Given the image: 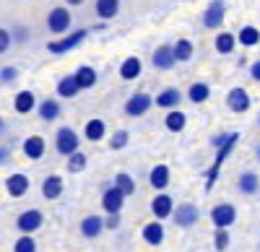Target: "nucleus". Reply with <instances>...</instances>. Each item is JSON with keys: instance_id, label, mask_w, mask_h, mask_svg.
<instances>
[{"instance_id": "f257e3e1", "label": "nucleus", "mask_w": 260, "mask_h": 252, "mask_svg": "<svg viewBox=\"0 0 260 252\" xmlns=\"http://www.w3.org/2000/svg\"><path fill=\"white\" fill-rule=\"evenodd\" d=\"M237 140H240V133H229V135H226V140H224V146H219V149H216L213 166H211V169L206 172V190H211V187H213V182L219 179V169H221V164L229 159V154L234 151Z\"/></svg>"}, {"instance_id": "f03ea898", "label": "nucleus", "mask_w": 260, "mask_h": 252, "mask_svg": "<svg viewBox=\"0 0 260 252\" xmlns=\"http://www.w3.org/2000/svg\"><path fill=\"white\" fill-rule=\"evenodd\" d=\"M42 224H45V213L37 211V208H29V211L18 213L16 219V229L21 234H34L37 229H42Z\"/></svg>"}, {"instance_id": "7ed1b4c3", "label": "nucleus", "mask_w": 260, "mask_h": 252, "mask_svg": "<svg viewBox=\"0 0 260 252\" xmlns=\"http://www.w3.org/2000/svg\"><path fill=\"white\" fill-rule=\"evenodd\" d=\"M55 149L60 156H71L78 151V135L73 128H60L57 135H55Z\"/></svg>"}, {"instance_id": "20e7f679", "label": "nucleus", "mask_w": 260, "mask_h": 252, "mask_svg": "<svg viewBox=\"0 0 260 252\" xmlns=\"http://www.w3.org/2000/svg\"><path fill=\"white\" fill-rule=\"evenodd\" d=\"M71 24H73V16H71V11L68 8H52L50 11V16H47V29L52 31V34H65L71 29Z\"/></svg>"}, {"instance_id": "39448f33", "label": "nucleus", "mask_w": 260, "mask_h": 252, "mask_svg": "<svg viewBox=\"0 0 260 252\" xmlns=\"http://www.w3.org/2000/svg\"><path fill=\"white\" fill-rule=\"evenodd\" d=\"M211 221L216 229H226L237 221V208L232 203H219V205H213L211 208Z\"/></svg>"}, {"instance_id": "423d86ee", "label": "nucleus", "mask_w": 260, "mask_h": 252, "mask_svg": "<svg viewBox=\"0 0 260 252\" xmlns=\"http://www.w3.org/2000/svg\"><path fill=\"white\" fill-rule=\"evenodd\" d=\"M122 200H125V195H122V190H120L115 182L104 187V193H102V208H104L107 213H120L122 211Z\"/></svg>"}, {"instance_id": "0eeeda50", "label": "nucleus", "mask_w": 260, "mask_h": 252, "mask_svg": "<svg viewBox=\"0 0 260 252\" xmlns=\"http://www.w3.org/2000/svg\"><path fill=\"white\" fill-rule=\"evenodd\" d=\"M89 37V31L86 29H81V31H73V34H68L65 39H60V42H50L47 45V50L52 52V55H62V52H68V50H73V47H78L81 42Z\"/></svg>"}, {"instance_id": "6e6552de", "label": "nucleus", "mask_w": 260, "mask_h": 252, "mask_svg": "<svg viewBox=\"0 0 260 252\" xmlns=\"http://www.w3.org/2000/svg\"><path fill=\"white\" fill-rule=\"evenodd\" d=\"M198 219H201V211L195 203H182V205L175 208V213H172V221L177 226H192Z\"/></svg>"}, {"instance_id": "1a4fd4ad", "label": "nucleus", "mask_w": 260, "mask_h": 252, "mask_svg": "<svg viewBox=\"0 0 260 252\" xmlns=\"http://www.w3.org/2000/svg\"><path fill=\"white\" fill-rule=\"evenodd\" d=\"M151 213H154L159 221L161 219H169L172 213H175V200H172V195H167L164 190L151 200Z\"/></svg>"}, {"instance_id": "9d476101", "label": "nucleus", "mask_w": 260, "mask_h": 252, "mask_svg": "<svg viewBox=\"0 0 260 252\" xmlns=\"http://www.w3.org/2000/svg\"><path fill=\"white\" fill-rule=\"evenodd\" d=\"M151 96L148 94H133L127 99V104H125V115L127 117H141V115H146L148 110H151Z\"/></svg>"}, {"instance_id": "9b49d317", "label": "nucleus", "mask_w": 260, "mask_h": 252, "mask_svg": "<svg viewBox=\"0 0 260 252\" xmlns=\"http://www.w3.org/2000/svg\"><path fill=\"white\" fill-rule=\"evenodd\" d=\"M21 151H24V156H26V159L37 161V159L45 156L47 143H45V138H42V135H29L24 143H21Z\"/></svg>"}, {"instance_id": "f8f14e48", "label": "nucleus", "mask_w": 260, "mask_h": 252, "mask_svg": "<svg viewBox=\"0 0 260 252\" xmlns=\"http://www.w3.org/2000/svg\"><path fill=\"white\" fill-rule=\"evenodd\" d=\"M224 24V0H213L203 13V26L206 29H219Z\"/></svg>"}, {"instance_id": "ddd939ff", "label": "nucleus", "mask_w": 260, "mask_h": 252, "mask_svg": "<svg viewBox=\"0 0 260 252\" xmlns=\"http://www.w3.org/2000/svg\"><path fill=\"white\" fill-rule=\"evenodd\" d=\"M151 62H154V68H159V70H169V68L177 62V57H175V47H172V45H161V47H156V52H154V57H151Z\"/></svg>"}, {"instance_id": "4468645a", "label": "nucleus", "mask_w": 260, "mask_h": 252, "mask_svg": "<svg viewBox=\"0 0 260 252\" xmlns=\"http://www.w3.org/2000/svg\"><path fill=\"white\" fill-rule=\"evenodd\" d=\"M6 193L11 198H24L29 193V177L26 174H11L6 179Z\"/></svg>"}, {"instance_id": "2eb2a0df", "label": "nucleus", "mask_w": 260, "mask_h": 252, "mask_svg": "<svg viewBox=\"0 0 260 252\" xmlns=\"http://www.w3.org/2000/svg\"><path fill=\"white\" fill-rule=\"evenodd\" d=\"M169 179H172V172H169L167 164H156L154 169H151V174H148L151 187H154V190H159V193L169 187Z\"/></svg>"}, {"instance_id": "dca6fc26", "label": "nucleus", "mask_w": 260, "mask_h": 252, "mask_svg": "<svg viewBox=\"0 0 260 252\" xmlns=\"http://www.w3.org/2000/svg\"><path fill=\"white\" fill-rule=\"evenodd\" d=\"M226 104H229V110H232V112L242 115V112L250 110V96H247L245 89H232L229 96H226Z\"/></svg>"}, {"instance_id": "f3484780", "label": "nucleus", "mask_w": 260, "mask_h": 252, "mask_svg": "<svg viewBox=\"0 0 260 252\" xmlns=\"http://www.w3.org/2000/svg\"><path fill=\"white\" fill-rule=\"evenodd\" d=\"M62 190H65V185H62V177H57V174H50L45 182H42V198H45V200L60 198Z\"/></svg>"}, {"instance_id": "a211bd4d", "label": "nucleus", "mask_w": 260, "mask_h": 252, "mask_svg": "<svg viewBox=\"0 0 260 252\" xmlns=\"http://www.w3.org/2000/svg\"><path fill=\"white\" fill-rule=\"evenodd\" d=\"M104 219H99V216H86L83 221H81V234L86 237V239H96L102 232H104Z\"/></svg>"}, {"instance_id": "6ab92c4d", "label": "nucleus", "mask_w": 260, "mask_h": 252, "mask_svg": "<svg viewBox=\"0 0 260 252\" xmlns=\"http://www.w3.org/2000/svg\"><path fill=\"white\" fill-rule=\"evenodd\" d=\"M13 110H16L18 115H29V112H34V110H37V99H34V94H31V91H18L16 99H13Z\"/></svg>"}, {"instance_id": "aec40b11", "label": "nucleus", "mask_w": 260, "mask_h": 252, "mask_svg": "<svg viewBox=\"0 0 260 252\" xmlns=\"http://www.w3.org/2000/svg\"><path fill=\"white\" fill-rule=\"evenodd\" d=\"M141 234H143V242L146 244H154L156 247V244L164 242V226H161V221H151V224L143 226Z\"/></svg>"}, {"instance_id": "412c9836", "label": "nucleus", "mask_w": 260, "mask_h": 252, "mask_svg": "<svg viewBox=\"0 0 260 252\" xmlns=\"http://www.w3.org/2000/svg\"><path fill=\"white\" fill-rule=\"evenodd\" d=\"M180 99H182V94H180L177 89H164V91L154 99V104H156V107H161V110H177Z\"/></svg>"}, {"instance_id": "4be33fe9", "label": "nucleus", "mask_w": 260, "mask_h": 252, "mask_svg": "<svg viewBox=\"0 0 260 252\" xmlns=\"http://www.w3.org/2000/svg\"><path fill=\"white\" fill-rule=\"evenodd\" d=\"M78 91H81V86H78L76 76H65V78L57 81V96H62V99H73Z\"/></svg>"}, {"instance_id": "5701e85b", "label": "nucleus", "mask_w": 260, "mask_h": 252, "mask_svg": "<svg viewBox=\"0 0 260 252\" xmlns=\"http://www.w3.org/2000/svg\"><path fill=\"white\" fill-rule=\"evenodd\" d=\"M37 112H39V117L45 120V122H52V120H57L60 117V104L55 101V99H45L42 104H37Z\"/></svg>"}, {"instance_id": "b1692460", "label": "nucleus", "mask_w": 260, "mask_h": 252, "mask_svg": "<svg viewBox=\"0 0 260 252\" xmlns=\"http://www.w3.org/2000/svg\"><path fill=\"white\" fill-rule=\"evenodd\" d=\"M185 122H187V117L180 110H169V115L164 117V125H167L169 133H182L185 130Z\"/></svg>"}, {"instance_id": "393cba45", "label": "nucleus", "mask_w": 260, "mask_h": 252, "mask_svg": "<svg viewBox=\"0 0 260 252\" xmlns=\"http://www.w3.org/2000/svg\"><path fill=\"white\" fill-rule=\"evenodd\" d=\"M83 135L89 138V140H102L104 135H107V125H104V120H89L86 122V128H83Z\"/></svg>"}, {"instance_id": "a878e982", "label": "nucleus", "mask_w": 260, "mask_h": 252, "mask_svg": "<svg viewBox=\"0 0 260 252\" xmlns=\"http://www.w3.org/2000/svg\"><path fill=\"white\" fill-rule=\"evenodd\" d=\"M120 11V0H96V16L104 18V21H110L115 18Z\"/></svg>"}, {"instance_id": "bb28decb", "label": "nucleus", "mask_w": 260, "mask_h": 252, "mask_svg": "<svg viewBox=\"0 0 260 252\" xmlns=\"http://www.w3.org/2000/svg\"><path fill=\"white\" fill-rule=\"evenodd\" d=\"M120 76H122L125 81L138 78V76H141V60H138V57H127V60H122V65H120Z\"/></svg>"}, {"instance_id": "cd10ccee", "label": "nucleus", "mask_w": 260, "mask_h": 252, "mask_svg": "<svg viewBox=\"0 0 260 252\" xmlns=\"http://www.w3.org/2000/svg\"><path fill=\"white\" fill-rule=\"evenodd\" d=\"M76 81H78L81 91H83V89H91L94 83H96V70L89 68V65H81V68L76 70Z\"/></svg>"}, {"instance_id": "c85d7f7f", "label": "nucleus", "mask_w": 260, "mask_h": 252, "mask_svg": "<svg viewBox=\"0 0 260 252\" xmlns=\"http://www.w3.org/2000/svg\"><path fill=\"white\" fill-rule=\"evenodd\" d=\"M257 187H260V179H257L255 172H245V174L240 177V193H242V195H255Z\"/></svg>"}, {"instance_id": "c756f323", "label": "nucleus", "mask_w": 260, "mask_h": 252, "mask_svg": "<svg viewBox=\"0 0 260 252\" xmlns=\"http://www.w3.org/2000/svg\"><path fill=\"white\" fill-rule=\"evenodd\" d=\"M187 96H190V101H192V104H203V101L211 96L208 83H192L190 91H187Z\"/></svg>"}, {"instance_id": "7c9ffc66", "label": "nucleus", "mask_w": 260, "mask_h": 252, "mask_svg": "<svg viewBox=\"0 0 260 252\" xmlns=\"http://www.w3.org/2000/svg\"><path fill=\"white\" fill-rule=\"evenodd\" d=\"M237 42H240L242 47H255L257 42H260V31L255 26H242L240 37H237Z\"/></svg>"}, {"instance_id": "2f4dec72", "label": "nucleus", "mask_w": 260, "mask_h": 252, "mask_svg": "<svg viewBox=\"0 0 260 252\" xmlns=\"http://www.w3.org/2000/svg\"><path fill=\"white\" fill-rule=\"evenodd\" d=\"M234 45H237V39H234V34H229V31H221L219 37H216V50H219L221 55L234 52Z\"/></svg>"}, {"instance_id": "473e14b6", "label": "nucleus", "mask_w": 260, "mask_h": 252, "mask_svg": "<svg viewBox=\"0 0 260 252\" xmlns=\"http://www.w3.org/2000/svg\"><path fill=\"white\" fill-rule=\"evenodd\" d=\"M115 185H117L120 190H122V195H125V198L136 193V179L130 177V174H125V172H120V174L115 177Z\"/></svg>"}, {"instance_id": "72a5a7b5", "label": "nucleus", "mask_w": 260, "mask_h": 252, "mask_svg": "<svg viewBox=\"0 0 260 252\" xmlns=\"http://www.w3.org/2000/svg\"><path fill=\"white\" fill-rule=\"evenodd\" d=\"M175 57H177V62H185V60L192 57V42L190 39H180L177 42L175 45Z\"/></svg>"}, {"instance_id": "f704fd0d", "label": "nucleus", "mask_w": 260, "mask_h": 252, "mask_svg": "<svg viewBox=\"0 0 260 252\" xmlns=\"http://www.w3.org/2000/svg\"><path fill=\"white\" fill-rule=\"evenodd\" d=\"M86 164H89V159H86V154H81V151H76V154L68 156V169H71L73 174L83 172V169H86Z\"/></svg>"}, {"instance_id": "c9c22d12", "label": "nucleus", "mask_w": 260, "mask_h": 252, "mask_svg": "<svg viewBox=\"0 0 260 252\" xmlns=\"http://www.w3.org/2000/svg\"><path fill=\"white\" fill-rule=\"evenodd\" d=\"M13 252H37V242L31 234H21V239L13 244Z\"/></svg>"}, {"instance_id": "e433bc0d", "label": "nucleus", "mask_w": 260, "mask_h": 252, "mask_svg": "<svg viewBox=\"0 0 260 252\" xmlns=\"http://www.w3.org/2000/svg\"><path fill=\"white\" fill-rule=\"evenodd\" d=\"M226 247H229V232H226V229H216V232H213V249L224 252Z\"/></svg>"}, {"instance_id": "4c0bfd02", "label": "nucleus", "mask_w": 260, "mask_h": 252, "mask_svg": "<svg viewBox=\"0 0 260 252\" xmlns=\"http://www.w3.org/2000/svg\"><path fill=\"white\" fill-rule=\"evenodd\" d=\"M127 140H130L127 130H117V133H112V138H110V149H112V151H122L125 146H127Z\"/></svg>"}, {"instance_id": "58836bf2", "label": "nucleus", "mask_w": 260, "mask_h": 252, "mask_svg": "<svg viewBox=\"0 0 260 252\" xmlns=\"http://www.w3.org/2000/svg\"><path fill=\"white\" fill-rule=\"evenodd\" d=\"M11 42H13V37H11L6 29H0V55H3V52L11 47Z\"/></svg>"}, {"instance_id": "ea45409f", "label": "nucleus", "mask_w": 260, "mask_h": 252, "mask_svg": "<svg viewBox=\"0 0 260 252\" xmlns=\"http://www.w3.org/2000/svg\"><path fill=\"white\" fill-rule=\"evenodd\" d=\"M16 76H18V70H16V68H3V70H0V81H3V83L16 81Z\"/></svg>"}, {"instance_id": "a19ab883", "label": "nucleus", "mask_w": 260, "mask_h": 252, "mask_svg": "<svg viewBox=\"0 0 260 252\" xmlns=\"http://www.w3.org/2000/svg\"><path fill=\"white\" fill-rule=\"evenodd\" d=\"M104 226L110 229V232H115V229L120 226V213H107V221H104Z\"/></svg>"}, {"instance_id": "79ce46f5", "label": "nucleus", "mask_w": 260, "mask_h": 252, "mask_svg": "<svg viewBox=\"0 0 260 252\" xmlns=\"http://www.w3.org/2000/svg\"><path fill=\"white\" fill-rule=\"evenodd\" d=\"M11 161V149L8 146H0V164H8Z\"/></svg>"}, {"instance_id": "37998d69", "label": "nucleus", "mask_w": 260, "mask_h": 252, "mask_svg": "<svg viewBox=\"0 0 260 252\" xmlns=\"http://www.w3.org/2000/svg\"><path fill=\"white\" fill-rule=\"evenodd\" d=\"M226 135H229V133H226ZM226 135H224V133H219V135H213V138H211V146H213V149H219V146H224Z\"/></svg>"}, {"instance_id": "c03bdc74", "label": "nucleus", "mask_w": 260, "mask_h": 252, "mask_svg": "<svg viewBox=\"0 0 260 252\" xmlns=\"http://www.w3.org/2000/svg\"><path fill=\"white\" fill-rule=\"evenodd\" d=\"M250 76H252L255 81H260V60H255V62H252V68H250Z\"/></svg>"}, {"instance_id": "a18cd8bd", "label": "nucleus", "mask_w": 260, "mask_h": 252, "mask_svg": "<svg viewBox=\"0 0 260 252\" xmlns=\"http://www.w3.org/2000/svg\"><path fill=\"white\" fill-rule=\"evenodd\" d=\"M26 37H29L26 29H16V39H26Z\"/></svg>"}, {"instance_id": "49530a36", "label": "nucleus", "mask_w": 260, "mask_h": 252, "mask_svg": "<svg viewBox=\"0 0 260 252\" xmlns=\"http://www.w3.org/2000/svg\"><path fill=\"white\" fill-rule=\"evenodd\" d=\"M65 3H68V6H81L83 0H65Z\"/></svg>"}, {"instance_id": "de8ad7c7", "label": "nucleus", "mask_w": 260, "mask_h": 252, "mask_svg": "<svg viewBox=\"0 0 260 252\" xmlns=\"http://www.w3.org/2000/svg\"><path fill=\"white\" fill-rule=\"evenodd\" d=\"M0 133H6V122L3 120H0Z\"/></svg>"}, {"instance_id": "09e8293b", "label": "nucleus", "mask_w": 260, "mask_h": 252, "mask_svg": "<svg viewBox=\"0 0 260 252\" xmlns=\"http://www.w3.org/2000/svg\"><path fill=\"white\" fill-rule=\"evenodd\" d=\"M257 159H260V146H257Z\"/></svg>"}, {"instance_id": "8fccbe9b", "label": "nucleus", "mask_w": 260, "mask_h": 252, "mask_svg": "<svg viewBox=\"0 0 260 252\" xmlns=\"http://www.w3.org/2000/svg\"><path fill=\"white\" fill-rule=\"evenodd\" d=\"M257 125H260V117H257Z\"/></svg>"}]
</instances>
